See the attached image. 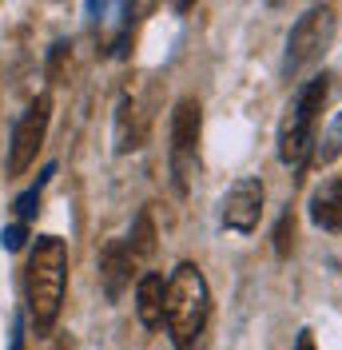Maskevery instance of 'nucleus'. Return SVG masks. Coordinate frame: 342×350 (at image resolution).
Listing matches in <instances>:
<instances>
[{"instance_id":"f8f14e48","label":"nucleus","mask_w":342,"mask_h":350,"mask_svg":"<svg viewBox=\"0 0 342 350\" xmlns=\"http://www.w3.org/2000/svg\"><path fill=\"white\" fill-rule=\"evenodd\" d=\"M52 175H56V163H48V167H44V175L36 179V187H28V191L16 199V215H21V223H28V219L40 211V191H44V183H48Z\"/></svg>"},{"instance_id":"a211bd4d","label":"nucleus","mask_w":342,"mask_h":350,"mask_svg":"<svg viewBox=\"0 0 342 350\" xmlns=\"http://www.w3.org/2000/svg\"><path fill=\"white\" fill-rule=\"evenodd\" d=\"M334 139H342V111H339V120H334Z\"/></svg>"},{"instance_id":"7ed1b4c3","label":"nucleus","mask_w":342,"mask_h":350,"mask_svg":"<svg viewBox=\"0 0 342 350\" xmlns=\"http://www.w3.org/2000/svg\"><path fill=\"white\" fill-rule=\"evenodd\" d=\"M330 96V76H315L299 88L295 104L282 116V128H278V159L282 163H295L299 167L302 159L311 155V144H315V124H319V111Z\"/></svg>"},{"instance_id":"20e7f679","label":"nucleus","mask_w":342,"mask_h":350,"mask_svg":"<svg viewBox=\"0 0 342 350\" xmlns=\"http://www.w3.org/2000/svg\"><path fill=\"white\" fill-rule=\"evenodd\" d=\"M334 8L330 4H319V8H311V12H302L299 24L291 28V36H287V76H295L302 72L306 64H315L322 52L330 48L334 40Z\"/></svg>"},{"instance_id":"4468645a","label":"nucleus","mask_w":342,"mask_h":350,"mask_svg":"<svg viewBox=\"0 0 342 350\" xmlns=\"http://www.w3.org/2000/svg\"><path fill=\"white\" fill-rule=\"evenodd\" d=\"M291 231H295V219H291V211H287V215H282V223H278V255H287V247H291V239H287V235H291Z\"/></svg>"},{"instance_id":"6e6552de","label":"nucleus","mask_w":342,"mask_h":350,"mask_svg":"<svg viewBox=\"0 0 342 350\" xmlns=\"http://www.w3.org/2000/svg\"><path fill=\"white\" fill-rule=\"evenodd\" d=\"M140 255H135V247L128 239H111L104 247V255H100V283H104V295L116 303L120 295H124V286L131 283V275L140 271Z\"/></svg>"},{"instance_id":"f3484780","label":"nucleus","mask_w":342,"mask_h":350,"mask_svg":"<svg viewBox=\"0 0 342 350\" xmlns=\"http://www.w3.org/2000/svg\"><path fill=\"white\" fill-rule=\"evenodd\" d=\"M171 4H175V12H192L195 8V0H171Z\"/></svg>"},{"instance_id":"ddd939ff","label":"nucleus","mask_w":342,"mask_h":350,"mask_svg":"<svg viewBox=\"0 0 342 350\" xmlns=\"http://www.w3.org/2000/svg\"><path fill=\"white\" fill-rule=\"evenodd\" d=\"M24 239H28V227H24V223H12V227H4V231H0V243H4V251H21Z\"/></svg>"},{"instance_id":"9b49d317","label":"nucleus","mask_w":342,"mask_h":350,"mask_svg":"<svg viewBox=\"0 0 342 350\" xmlns=\"http://www.w3.org/2000/svg\"><path fill=\"white\" fill-rule=\"evenodd\" d=\"M163 286L168 279L163 275H144L140 286H135V310H140V323L144 327H163Z\"/></svg>"},{"instance_id":"0eeeda50","label":"nucleus","mask_w":342,"mask_h":350,"mask_svg":"<svg viewBox=\"0 0 342 350\" xmlns=\"http://www.w3.org/2000/svg\"><path fill=\"white\" fill-rule=\"evenodd\" d=\"M263 219V179L259 175H243L231 183V191L223 199V223L239 231V235H251Z\"/></svg>"},{"instance_id":"dca6fc26","label":"nucleus","mask_w":342,"mask_h":350,"mask_svg":"<svg viewBox=\"0 0 342 350\" xmlns=\"http://www.w3.org/2000/svg\"><path fill=\"white\" fill-rule=\"evenodd\" d=\"M295 350H319V347H315V338H311V334H299V347H295Z\"/></svg>"},{"instance_id":"f257e3e1","label":"nucleus","mask_w":342,"mask_h":350,"mask_svg":"<svg viewBox=\"0 0 342 350\" xmlns=\"http://www.w3.org/2000/svg\"><path fill=\"white\" fill-rule=\"evenodd\" d=\"M64 286H68V247L56 235H40L32 255H28V271H24V295H28V319L36 334H48L60 319L64 306Z\"/></svg>"},{"instance_id":"1a4fd4ad","label":"nucleus","mask_w":342,"mask_h":350,"mask_svg":"<svg viewBox=\"0 0 342 350\" xmlns=\"http://www.w3.org/2000/svg\"><path fill=\"white\" fill-rule=\"evenodd\" d=\"M151 111L144 108L140 96H124L116 108V152H140L148 144Z\"/></svg>"},{"instance_id":"f03ea898","label":"nucleus","mask_w":342,"mask_h":350,"mask_svg":"<svg viewBox=\"0 0 342 350\" xmlns=\"http://www.w3.org/2000/svg\"><path fill=\"white\" fill-rule=\"evenodd\" d=\"M163 323L175 350H195L211 323V286L195 262H179L163 286Z\"/></svg>"},{"instance_id":"39448f33","label":"nucleus","mask_w":342,"mask_h":350,"mask_svg":"<svg viewBox=\"0 0 342 350\" xmlns=\"http://www.w3.org/2000/svg\"><path fill=\"white\" fill-rule=\"evenodd\" d=\"M199 131H203V111L199 100L183 96L175 111H171V175H175V187L187 191L195 175V159H199Z\"/></svg>"},{"instance_id":"423d86ee","label":"nucleus","mask_w":342,"mask_h":350,"mask_svg":"<svg viewBox=\"0 0 342 350\" xmlns=\"http://www.w3.org/2000/svg\"><path fill=\"white\" fill-rule=\"evenodd\" d=\"M48 120H52V96L44 92L36 96L24 116L12 128V144H8V175H24L28 163L36 159V152L44 148V135H48Z\"/></svg>"},{"instance_id":"9d476101","label":"nucleus","mask_w":342,"mask_h":350,"mask_svg":"<svg viewBox=\"0 0 342 350\" xmlns=\"http://www.w3.org/2000/svg\"><path fill=\"white\" fill-rule=\"evenodd\" d=\"M311 223L322 231H342V179H322L311 196Z\"/></svg>"},{"instance_id":"2eb2a0df","label":"nucleus","mask_w":342,"mask_h":350,"mask_svg":"<svg viewBox=\"0 0 342 350\" xmlns=\"http://www.w3.org/2000/svg\"><path fill=\"white\" fill-rule=\"evenodd\" d=\"M12 350H24V323L16 319V327H12Z\"/></svg>"}]
</instances>
